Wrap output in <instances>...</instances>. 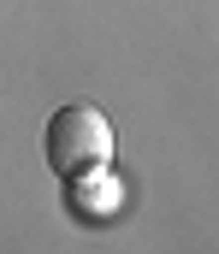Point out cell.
Returning a JSON list of instances; mask_svg holds the SVG:
<instances>
[{"instance_id":"cell-1","label":"cell","mask_w":219,"mask_h":254,"mask_svg":"<svg viewBox=\"0 0 219 254\" xmlns=\"http://www.w3.org/2000/svg\"><path fill=\"white\" fill-rule=\"evenodd\" d=\"M42 154H48V166L60 172V184L77 178V172L107 166V160H113V125H107V113L89 107V101L60 107V113L48 119V130H42Z\"/></svg>"},{"instance_id":"cell-2","label":"cell","mask_w":219,"mask_h":254,"mask_svg":"<svg viewBox=\"0 0 219 254\" xmlns=\"http://www.w3.org/2000/svg\"><path fill=\"white\" fill-rule=\"evenodd\" d=\"M119 201H125V190H119L113 166H95V172L66 178V207L83 213V219H113V213H119Z\"/></svg>"}]
</instances>
